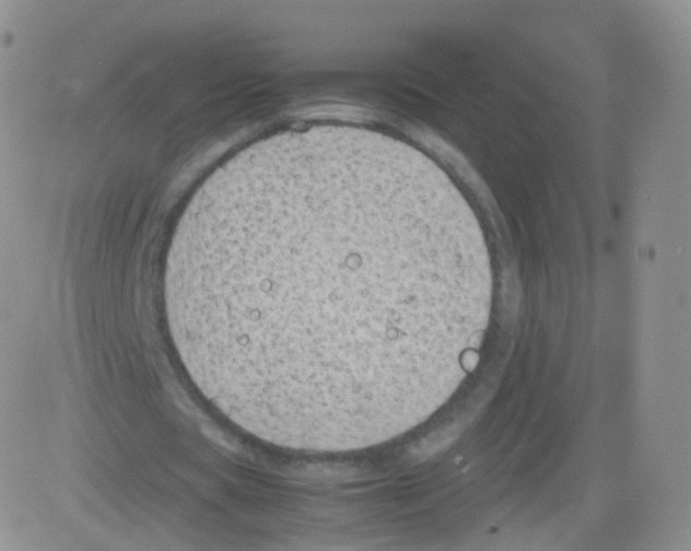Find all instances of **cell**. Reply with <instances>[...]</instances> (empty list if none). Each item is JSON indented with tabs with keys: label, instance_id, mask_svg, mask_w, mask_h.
Listing matches in <instances>:
<instances>
[{
	"label": "cell",
	"instance_id": "1",
	"mask_svg": "<svg viewBox=\"0 0 691 551\" xmlns=\"http://www.w3.org/2000/svg\"><path fill=\"white\" fill-rule=\"evenodd\" d=\"M478 226L422 165L346 143L235 155L199 187L164 269L200 392L263 442L359 450L428 420L478 363Z\"/></svg>",
	"mask_w": 691,
	"mask_h": 551
}]
</instances>
